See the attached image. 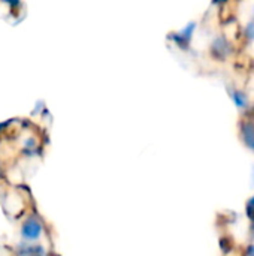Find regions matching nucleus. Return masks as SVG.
Returning <instances> with one entry per match:
<instances>
[{"instance_id": "f257e3e1", "label": "nucleus", "mask_w": 254, "mask_h": 256, "mask_svg": "<svg viewBox=\"0 0 254 256\" xmlns=\"http://www.w3.org/2000/svg\"><path fill=\"white\" fill-rule=\"evenodd\" d=\"M42 234V226L36 219H27L22 225V237L27 240H36Z\"/></svg>"}]
</instances>
